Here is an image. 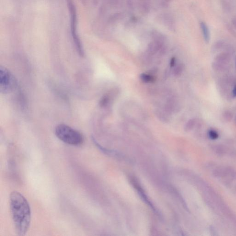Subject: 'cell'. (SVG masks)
Instances as JSON below:
<instances>
[{
	"instance_id": "obj_1",
	"label": "cell",
	"mask_w": 236,
	"mask_h": 236,
	"mask_svg": "<svg viewBox=\"0 0 236 236\" xmlns=\"http://www.w3.org/2000/svg\"><path fill=\"white\" fill-rule=\"evenodd\" d=\"M10 206L16 232L24 236L27 232L31 221V210L27 199L20 193L13 191L10 195Z\"/></svg>"
},
{
	"instance_id": "obj_2",
	"label": "cell",
	"mask_w": 236,
	"mask_h": 236,
	"mask_svg": "<svg viewBox=\"0 0 236 236\" xmlns=\"http://www.w3.org/2000/svg\"><path fill=\"white\" fill-rule=\"evenodd\" d=\"M55 134L61 141L69 145L78 146L83 143V136L76 130L65 124H60L56 127Z\"/></svg>"
},
{
	"instance_id": "obj_3",
	"label": "cell",
	"mask_w": 236,
	"mask_h": 236,
	"mask_svg": "<svg viewBox=\"0 0 236 236\" xmlns=\"http://www.w3.org/2000/svg\"><path fill=\"white\" fill-rule=\"evenodd\" d=\"M17 81L14 76L6 68L0 67V91L4 94L12 92L17 86Z\"/></svg>"
},
{
	"instance_id": "obj_4",
	"label": "cell",
	"mask_w": 236,
	"mask_h": 236,
	"mask_svg": "<svg viewBox=\"0 0 236 236\" xmlns=\"http://www.w3.org/2000/svg\"><path fill=\"white\" fill-rule=\"evenodd\" d=\"M68 9L71 16V29L73 40L77 51L81 56H84V52L81 41L77 32V15L75 7L73 2H68Z\"/></svg>"
},
{
	"instance_id": "obj_5",
	"label": "cell",
	"mask_w": 236,
	"mask_h": 236,
	"mask_svg": "<svg viewBox=\"0 0 236 236\" xmlns=\"http://www.w3.org/2000/svg\"><path fill=\"white\" fill-rule=\"evenodd\" d=\"M200 26L205 42L208 43L210 40V32L209 28L206 24L203 22L201 23Z\"/></svg>"
},
{
	"instance_id": "obj_6",
	"label": "cell",
	"mask_w": 236,
	"mask_h": 236,
	"mask_svg": "<svg viewBox=\"0 0 236 236\" xmlns=\"http://www.w3.org/2000/svg\"><path fill=\"white\" fill-rule=\"evenodd\" d=\"M213 151L219 155H224L227 152V148L222 145H216L213 147Z\"/></svg>"
},
{
	"instance_id": "obj_7",
	"label": "cell",
	"mask_w": 236,
	"mask_h": 236,
	"mask_svg": "<svg viewBox=\"0 0 236 236\" xmlns=\"http://www.w3.org/2000/svg\"><path fill=\"white\" fill-rule=\"evenodd\" d=\"M216 60L218 63L222 64V63H226L229 61V55L226 53H222L217 56L216 57Z\"/></svg>"
},
{
	"instance_id": "obj_8",
	"label": "cell",
	"mask_w": 236,
	"mask_h": 236,
	"mask_svg": "<svg viewBox=\"0 0 236 236\" xmlns=\"http://www.w3.org/2000/svg\"><path fill=\"white\" fill-rule=\"evenodd\" d=\"M140 78L143 82L146 83H152L154 82L155 80L154 77L152 75L145 74H141L140 76Z\"/></svg>"
},
{
	"instance_id": "obj_9",
	"label": "cell",
	"mask_w": 236,
	"mask_h": 236,
	"mask_svg": "<svg viewBox=\"0 0 236 236\" xmlns=\"http://www.w3.org/2000/svg\"><path fill=\"white\" fill-rule=\"evenodd\" d=\"M197 122V120L196 119H192L190 120L185 125V130L190 131V130H191L195 126Z\"/></svg>"
},
{
	"instance_id": "obj_10",
	"label": "cell",
	"mask_w": 236,
	"mask_h": 236,
	"mask_svg": "<svg viewBox=\"0 0 236 236\" xmlns=\"http://www.w3.org/2000/svg\"><path fill=\"white\" fill-rule=\"evenodd\" d=\"M208 135H209V137L212 140H216V139H218L219 136L218 133L213 129L210 130L209 131Z\"/></svg>"
},
{
	"instance_id": "obj_11",
	"label": "cell",
	"mask_w": 236,
	"mask_h": 236,
	"mask_svg": "<svg viewBox=\"0 0 236 236\" xmlns=\"http://www.w3.org/2000/svg\"><path fill=\"white\" fill-rule=\"evenodd\" d=\"M184 69V66L183 64H180L175 67L174 70V74L175 75H180L182 73Z\"/></svg>"
},
{
	"instance_id": "obj_12",
	"label": "cell",
	"mask_w": 236,
	"mask_h": 236,
	"mask_svg": "<svg viewBox=\"0 0 236 236\" xmlns=\"http://www.w3.org/2000/svg\"><path fill=\"white\" fill-rule=\"evenodd\" d=\"M109 98L108 96L105 95L101 98L100 101V105L102 107H104L108 104Z\"/></svg>"
},
{
	"instance_id": "obj_13",
	"label": "cell",
	"mask_w": 236,
	"mask_h": 236,
	"mask_svg": "<svg viewBox=\"0 0 236 236\" xmlns=\"http://www.w3.org/2000/svg\"><path fill=\"white\" fill-rule=\"evenodd\" d=\"M176 64V59L173 57L171 59L170 61V66L171 67H173L175 66Z\"/></svg>"
},
{
	"instance_id": "obj_14",
	"label": "cell",
	"mask_w": 236,
	"mask_h": 236,
	"mask_svg": "<svg viewBox=\"0 0 236 236\" xmlns=\"http://www.w3.org/2000/svg\"><path fill=\"white\" fill-rule=\"evenodd\" d=\"M232 95L233 97L234 98H236V84L234 85V88H233V90H232Z\"/></svg>"
}]
</instances>
